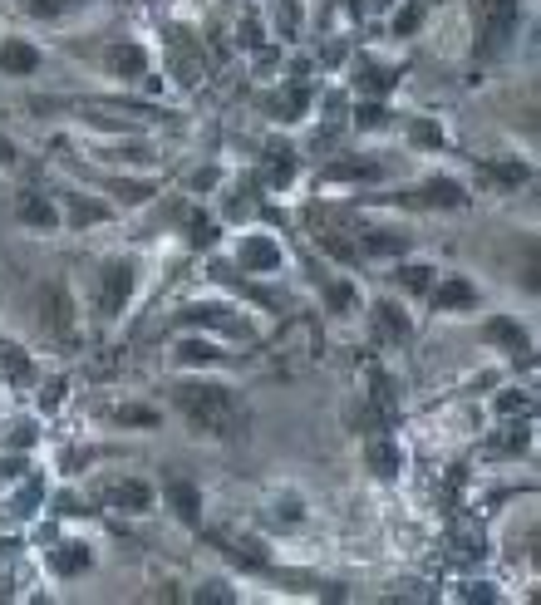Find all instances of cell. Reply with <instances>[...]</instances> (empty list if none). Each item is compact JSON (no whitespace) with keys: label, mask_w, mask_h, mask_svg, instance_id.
Returning <instances> with one entry per match:
<instances>
[{"label":"cell","mask_w":541,"mask_h":605,"mask_svg":"<svg viewBox=\"0 0 541 605\" xmlns=\"http://www.w3.org/2000/svg\"><path fill=\"white\" fill-rule=\"evenodd\" d=\"M173 404L187 414L192 428H207L217 438H241L246 433V409H241L237 394L222 389V384H178Z\"/></svg>","instance_id":"obj_1"},{"label":"cell","mask_w":541,"mask_h":605,"mask_svg":"<svg viewBox=\"0 0 541 605\" xmlns=\"http://www.w3.org/2000/svg\"><path fill=\"white\" fill-rule=\"evenodd\" d=\"M517 0H478V60H502L517 40Z\"/></svg>","instance_id":"obj_2"},{"label":"cell","mask_w":541,"mask_h":605,"mask_svg":"<svg viewBox=\"0 0 541 605\" xmlns=\"http://www.w3.org/2000/svg\"><path fill=\"white\" fill-rule=\"evenodd\" d=\"M178 325H212V330H227V335H251V325L227 305H187L178 315Z\"/></svg>","instance_id":"obj_3"},{"label":"cell","mask_w":541,"mask_h":605,"mask_svg":"<svg viewBox=\"0 0 541 605\" xmlns=\"http://www.w3.org/2000/svg\"><path fill=\"white\" fill-rule=\"evenodd\" d=\"M409 207H448V212H458V207H468V192L458 187V182L448 178H433L428 187H419L414 197H404Z\"/></svg>","instance_id":"obj_4"},{"label":"cell","mask_w":541,"mask_h":605,"mask_svg":"<svg viewBox=\"0 0 541 605\" xmlns=\"http://www.w3.org/2000/svg\"><path fill=\"white\" fill-rule=\"evenodd\" d=\"M128 296H133V266L128 261H109L104 266V310L119 315L123 305H128Z\"/></svg>","instance_id":"obj_5"},{"label":"cell","mask_w":541,"mask_h":605,"mask_svg":"<svg viewBox=\"0 0 541 605\" xmlns=\"http://www.w3.org/2000/svg\"><path fill=\"white\" fill-rule=\"evenodd\" d=\"M482 335H487L492 345H502V350H512L517 360H522V355H532V340H527V330H522L517 320H507V315H492V320L482 325Z\"/></svg>","instance_id":"obj_6"},{"label":"cell","mask_w":541,"mask_h":605,"mask_svg":"<svg viewBox=\"0 0 541 605\" xmlns=\"http://www.w3.org/2000/svg\"><path fill=\"white\" fill-rule=\"evenodd\" d=\"M355 251L360 256H404L409 237L404 232H384V227H364L360 237H355Z\"/></svg>","instance_id":"obj_7"},{"label":"cell","mask_w":541,"mask_h":605,"mask_svg":"<svg viewBox=\"0 0 541 605\" xmlns=\"http://www.w3.org/2000/svg\"><path fill=\"white\" fill-rule=\"evenodd\" d=\"M374 330H379V340H389V345H404V340L414 335L409 315H404V310H399L394 301H379V305H374Z\"/></svg>","instance_id":"obj_8"},{"label":"cell","mask_w":541,"mask_h":605,"mask_svg":"<svg viewBox=\"0 0 541 605\" xmlns=\"http://www.w3.org/2000/svg\"><path fill=\"white\" fill-rule=\"evenodd\" d=\"M237 261L246 271H276L281 266V246L271 242V237H246L237 246Z\"/></svg>","instance_id":"obj_9"},{"label":"cell","mask_w":541,"mask_h":605,"mask_svg":"<svg viewBox=\"0 0 541 605\" xmlns=\"http://www.w3.org/2000/svg\"><path fill=\"white\" fill-rule=\"evenodd\" d=\"M109 502L119 512H148L153 507V487L143 483V478H123V483L109 487Z\"/></svg>","instance_id":"obj_10"},{"label":"cell","mask_w":541,"mask_h":605,"mask_svg":"<svg viewBox=\"0 0 541 605\" xmlns=\"http://www.w3.org/2000/svg\"><path fill=\"white\" fill-rule=\"evenodd\" d=\"M0 69L5 74H35L40 69V50L30 40H0Z\"/></svg>","instance_id":"obj_11"},{"label":"cell","mask_w":541,"mask_h":605,"mask_svg":"<svg viewBox=\"0 0 541 605\" xmlns=\"http://www.w3.org/2000/svg\"><path fill=\"white\" fill-rule=\"evenodd\" d=\"M433 305H438V310H473V305H478V291H473V281L453 276V281L433 286Z\"/></svg>","instance_id":"obj_12"},{"label":"cell","mask_w":541,"mask_h":605,"mask_svg":"<svg viewBox=\"0 0 541 605\" xmlns=\"http://www.w3.org/2000/svg\"><path fill=\"white\" fill-rule=\"evenodd\" d=\"M261 178L271 182V187H291V182H296V153L281 148V143H271V148H266V168H261Z\"/></svg>","instance_id":"obj_13"},{"label":"cell","mask_w":541,"mask_h":605,"mask_svg":"<svg viewBox=\"0 0 541 605\" xmlns=\"http://www.w3.org/2000/svg\"><path fill=\"white\" fill-rule=\"evenodd\" d=\"M394 84H399V69H384V64H374V60L360 64V94L364 99H384Z\"/></svg>","instance_id":"obj_14"},{"label":"cell","mask_w":541,"mask_h":605,"mask_svg":"<svg viewBox=\"0 0 541 605\" xmlns=\"http://www.w3.org/2000/svg\"><path fill=\"white\" fill-rule=\"evenodd\" d=\"M20 222H25V227H55L60 212H55L50 197H40V192H20Z\"/></svg>","instance_id":"obj_15"},{"label":"cell","mask_w":541,"mask_h":605,"mask_svg":"<svg viewBox=\"0 0 541 605\" xmlns=\"http://www.w3.org/2000/svg\"><path fill=\"white\" fill-rule=\"evenodd\" d=\"M168 502H173V512H178L187 527L202 522V497H197V487L192 483H168Z\"/></svg>","instance_id":"obj_16"},{"label":"cell","mask_w":541,"mask_h":605,"mask_svg":"<svg viewBox=\"0 0 541 605\" xmlns=\"http://www.w3.org/2000/svg\"><path fill=\"white\" fill-rule=\"evenodd\" d=\"M369 468H374V478L394 483V478L404 473V453H399L394 443H374V448H369Z\"/></svg>","instance_id":"obj_17"},{"label":"cell","mask_w":541,"mask_h":605,"mask_svg":"<svg viewBox=\"0 0 541 605\" xmlns=\"http://www.w3.org/2000/svg\"><path fill=\"white\" fill-rule=\"evenodd\" d=\"M305 109H310V94H305L301 84H296V89H286V94H276V99H266V114H271V119H301Z\"/></svg>","instance_id":"obj_18"},{"label":"cell","mask_w":541,"mask_h":605,"mask_svg":"<svg viewBox=\"0 0 541 605\" xmlns=\"http://www.w3.org/2000/svg\"><path fill=\"white\" fill-rule=\"evenodd\" d=\"M325 178H335V182H374V178H379V163H374V158H345V163H330V168H325Z\"/></svg>","instance_id":"obj_19"},{"label":"cell","mask_w":541,"mask_h":605,"mask_svg":"<svg viewBox=\"0 0 541 605\" xmlns=\"http://www.w3.org/2000/svg\"><path fill=\"white\" fill-rule=\"evenodd\" d=\"M89 566H94V551L84 542H69L55 551V571H60V576H84Z\"/></svg>","instance_id":"obj_20"},{"label":"cell","mask_w":541,"mask_h":605,"mask_svg":"<svg viewBox=\"0 0 541 605\" xmlns=\"http://www.w3.org/2000/svg\"><path fill=\"white\" fill-rule=\"evenodd\" d=\"M143 50H138V45H114V50H109V69H114V74H119V79H138V74H143Z\"/></svg>","instance_id":"obj_21"},{"label":"cell","mask_w":541,"mask_h":605,"mask_svg":"<svg viewBox=\"0 0 541 605\" xmlns=\"http://www.w3.org/2000/svg\"><path fill=\"white\" fill-rule=\"evenodd\" d=\"M182 222H187L192 246H212V242H217V222H207L202 212H192V207H187V212H182Z\"/></svg>","instance_id":"obj_22"},{"label":"cell","mask_w":541,"mask_h":605,"mask_svg":"<svg viewBox=\"0 0 541 605\" xmlns=\"http://www.w3.org/2000/svg\"><path fill=\"white\" fill-rule=\"evenodd\" d=\"M178 360L182 364H217L222 360V350H217V345H202V340H182Z\"/></svg>","instance_id":"obj_23"},{"label":"cell","mask_w":541,"mask_h":605,"mask_svg":"<svg viewBox=\"0 0 541 605\" xmlns=\"http://www.w3.org/2000/svg\"><path fill=\"white\" fill-rule=\"evenodd\" d=\"M25 10L35 15V20H60L74 10V0H25Z\"/></svg>","instance_id":"obj_24"},{"label":"cell","mask_w":541,"mask_h":605,"mask_svg":"<svg viewBox=\"0 0 541 605\" xmlns=\"http://www.w3.org/2000/svg\"><path fill=\"white\" fill-rule=\"evenodd\" d=\"M69 207H74V222H79V227H89V222H104V217H109V207H104V202H84V197H69Z\"/></svg>","instance_id":"obj_25"},{"label":"cell","mask_w":541,"mask_h":605,"mask_svg":"<svg viewBox=\"0 0 541 605\" xmlns=\"http://www.w3.org/2000/svg\"><path fill=\"white\" fill-rule=\"evenodd\" d=\"M114 419H119V424H138V428H158V414H153L148 404H123Z\"/></svg>","instance_id":"obj_26"},{"label":"cell","mask_w":541,"mask_h":605,"mask_svg":"<svg viewBox=\"0 0 541 605\" xmlns=\"http://www.w3.org/2000/svg\"><path fill=\"white\" fill-rule=\"evenodd\" d=\"M399 286H409V291H428V286H433V271H428V266H399Z\"/></svg>","instance_id":"obj_27"},{"label":"cell","mask_w":541,"mask_h":605,"mask_svg":"<svg viewBox=\"0 0 541 605\" xmlns=\"http://www.w3.org/2000/svg\"><path fill=\"white\" fill-rule=\"evenodd\" d=\"M414 143H419V148H443L448 138H443V128H438V123L419 119V123H414Z\"/></svg>","instance_id":"obj_28"},{"label":"cell","mask_w":541,"mask_h":605,"mask_svg":"<svg viewBox=\"0 0 541 605\" xmlns=\"http://www.w3.org/2000/svg\"><path fill=\"white\" fill-rule=\"evenodd\" d=\"M5 374H10L15 384H30V360H25V350H5Z\"/></svg>","instance_id":"obj_29"},{"label":"cell","mask_w":541,"mask_h":605,"mask_svg":"<svg viewBox=\"0 0 541 605\" xmlns=\"http://www.w3.org/2000/svg\"><path fill=\"white\" fill-rule=\"evenodd\" d=\"M492 178L507 182V187H517V182L532 178V168H527V163H497V168H492Z\"/></svg>","instance_id":"obj_30"},{"label":"cell","mask_w":541,"mask_h":605,"mask_svg":"<svg viewBox=\"0 0 541 605\" xmlns=\"http://www.w3.org/2000/svg\"><path fill=\"white\" fill-rule=\"evenodd\" d=\"M497 409H502V414H527L532 399H527L522 389H507V394H497Z\"/></svg>","instance_id":"obj_31"},{"label":"cell","mask_w":541,"mask_h":605,"mask_svg":"<svg viewBox=\"0 0 541 605\" xmlns=\"http://www.w3.org/2000/svg\"><path fill=\"white\" fill-rule=\"evenodd\" d=\"M492 448H497L502 458H507V453H522V448H527V428H507V433H502Z\"/></svg>","instance_id":"obj_32"},{"label":"cell","mask_w":541,"mask_h":605,"mask_svg":"<svg viewBox=\"0 0 541 605\" xmlns=\"http://www.w3.org/2000/svg\"><path fill=\"white\" fill-rule=\"evenodd\" d=\"M384 119H389V114H384V104H379V99H369V104L355 109V123H360V128H379Z\"/></svg>","instance_id":"obj_33"},{"label":"cell","mask_w":541,"mask_h":605,"mask_svg":"<svg viewBox=\"0 0 541 605\" xmlns=\"http://www.w3.org/2000/svg\"><path fill=\"white\" fill-rule=\"evenodd\" d=\"M419 20H423V5H404V10H399V20H394V35H414V30H419Z\"/></svg>","instance_id":"obj_34"},{"label":"cell","mask_w":541,"mask_h":605,"mask_svg":"<svg viewBox=\"0 0 541 605\" xmlns=\"http://www.w3.org/2000/svg\"><path fill=\"white\" fill-rule=\"evenodd\" d=\"M109 187L119 192L123 202H148V197H153V187H148V182H109Z\"/></svg>","instance_id":"obj_35"},{"label":"cell","mask_w":541,"mask_h":605,"mask_svg":"<svg viewBox=\"0 0 541 605\" xmlns=\"http://www.w3.org/2000/svg\"><path fill=\"white\" fill-rule=\"evenodd\" d=\"M350 305H355V286H350V281H335V286H330V310L345 315Z\"/></svg>","instance_id":"obj_36"},{"label":"cell","mask_w":541,"mask_h":605,"mask_svg":"<svg viewBox=\"0 0 541 605\" xmlns=\"http://www.w3.org/2000/svg\"><path fill=\"white\" fill-rule=\"evenodd\" d=\"M192 187H197V192H207V187H217V168H197V173H192Z\"/></svg>","instance_id":"obj_37"},{"label":"cell","mask_w":541,"mask_h":605,"mask_svg":"<svg viewBox=\"0 0 541 605\" xmlns=\"http://www.w3.org/2000/svg\"><path fill=\"white\" fill-rule=\"evenodd\" d=\"M35 507H40V483H30V487H25V497L15 502V512H35Z\"/></svg>","instance_id":"obj_38"},{"label":"cell","mask_w":541,"mask_h":605,"mask_svg":"<svg viewBox=\"0 0 541 605\" xmlns=\"http://www.w3.org/2000/svg\"><path fill=\"white\" fill-rule=\"evenodd\" d=\"M64 399V384L60 379H55V384H45V389H40V404H45V409H55V404H60Z\"/></svg>","instance_id":"obj_39"},{"label":"cell","mask_w":541,"mask_h":605,"mask_svg":"<svg viewBox=\"0 0 541 605\" xmlns=\"http://www.w3.org/2000/svg\"><path fill=\"white\" fill-rule=\"evenodd\" d=\"M468 601H473V605H492V601H497V591H492V586H468Z\"/></svg>","instance_id":"obj_40"},{"label":"cell","mask_w":541,"mask_h":605,"mask_svg":"<svg viewBox=\"0 0 541 605\" xmlns=\"http://www.w3.org/2000/svg\"><path fill=\"white\" fill-rule=\"evenodd\" d=\"M197 601H232V591H227V586H202Z\"/></svg>","instance_id":"obj_41"},{"label":"cell","mask_w":541,"mask_h":605,"mask_svg":"<svg viewBox=\"0 0 541 605\" xmlns=\"http://www.w3.org/2000/svg\"><path fill=\"white\" fill-rule=\"evenodd\" d=\"M30 438H35V428H30V424H20L15 433H5V443H15V448H25Z\"/></svg>","instance_id":"obj_42"},{"label":"cell","mask_w":541,"mask_h":605,"mask_svg":"<svg viewBox=\"0 0 541 605\" xmlns=\"http://www.w3.org/2000/svg\"><path fill=\"white\" fill-rule=\"evenodd\" d=\"M10 163H15V148H10V143L0 138V168H10Z\"/></svg>","instance_id":"obj_43"},{"label":"cell","mask_w":541,"mask_h":605,"mask_svg":"<svg viewBox=\"0 0 541 605\" xmlns=\"http://www.w3.org/2000/svg\"><path fill=\"white\" fill-rule=\"evenodd\" d=\"M374 5H394V0H374Z\"/></svg>","instance_id":"obj_44"}]
</instances>
